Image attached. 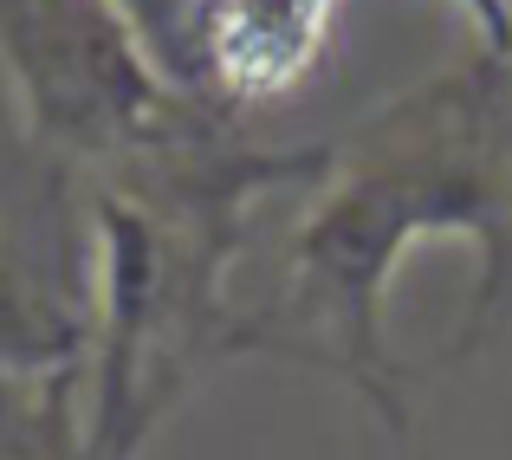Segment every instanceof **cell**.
<instances>
[{"instance_id": "cell-2", "label": "cell", "mask_w": 512, "mask_h": 460, "mask_svg": "<svg viewBox=\"0 0 512 460\" xmlns=\"http://www.w3.org/2000/svg\"><path fill=\"white\" fill-rule=\"evenodd\" d=\"M0 39L46 137L65 150L163 156L208 137L201 117L163 91L111 0H0Z\"/></svg>"}, {"instance_id": "cell-3", "label": "cell", "mask_w": 512, "mask_h": 460, "mask_svg": "<svg viewBox=\"0 0 512 460\" xmlns=\"http://www.w3.org/2000/svg\"><path fill=\"white\" fill-rule=\"evenodd\" d=\"M0 460H72V370H0Z\"/></svg>"}, {"instance_id": "cell-1", "label": "cell", "mask_w": 512, "mask_h": 460, "mask_svg": "<svg viewBox=\"0 0 512 460\" xmlns=\"http://www.w3.org/2000/svg\"><path fill=\"white\" fill-rule=\"evenodd\" d=\"M480 85H448L422 91V98L396 104L383 124L363 137L357 169L338 195H325V208L305 221L292 266H299V311L357 383H370L383 396V409L396 415L383 376V350H376V299L383 279L396 266V253L409 247V234L428 227H480L487 208V169H480Z\"/></svg>"}, {"instance_id": "cell-4", "label": "cell", "mask_w": 512, "mask_h": 460, "mask_svg": "<svg viewBox=\"0 0 512 460\" xmlns=\"http://www.w3.org/2000/svg\"><path fill=\"white\" fill-rule=\"evenodd\" d=\"M111 13L150 52L156 72L188 78V85L208 78V65H201V0H111Z\"/></svg>"}]
</instances>
